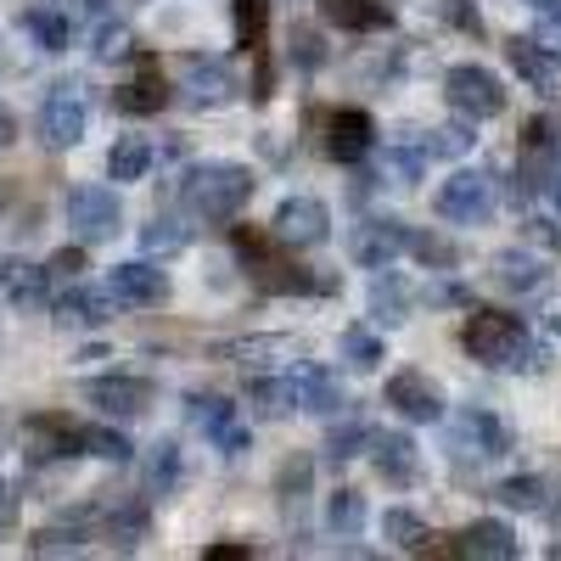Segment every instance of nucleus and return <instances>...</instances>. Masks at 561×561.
I'll use <instances>...</instances> for the list:
<instances>
[{
    "instance_id": "obj_1",
    "label": "nucleus",
    "mask_w": 561,
    "mask_h": 561,
    "mask_svg": "<svg viewBox=\"0 0 561 561\" xmlns=\"http://www.w3.org/2000/svg\"><path fill=\"white\" fill-rule=\"evenodd\" d=\"M253 169L242 163H192L180 174V208L203 225H230L253 203Z\"/></svg>"
},
{
    "instance_id": "obj_2",
    "label": "nucleus",
    "mask_w": 561,
    "mask_h": 561,
    "mask_svg": "<svg viewBox=\"0 0 561 561\" xmlns=\"http://www.w3.org/2000/svg\"><path fill=\"white\" fill-rule=\"evenodd\" d=\"M460 343L472 359L483 365H500V370H523V348H528V332L517 325V314L505 309H478L472 320L460 325Z\"/></svg>"
},
{
    "instance_id": "obj_3",
    "label": "nucleus",
    "mask_w": 561,
    "mask_h": 561,
    "mask_svg": "<svg viewBox=\"0 0 561 561\" xmlns=\"http://www.w3.org/2000/svg\"><path fill=\"white\" fill-rule=\"evenodd\" d=\"M62 219L73 230V242L102 248V242H113L118 230H124V197L113 192V185H73Z\"/></svg>"
},
{
    "instance_id": "obj_4",
    "label": "nucleus",
    "mask_w": 561,
    "mask_h": 561,
    "mask_svg": "<svg viewBox=\"0 0 561 561\" xmlns=\"http://www.w3.org/2000/svg\"><path fill=\"white\" fill-rule=\"evenodd\" d=\"M494 203H500V185L483 169H455L438 185V197H433V208H438L444 225H483L494 214Z\"/></svg>"
},
{
    "instance_id": "obj_5",
    "label": "nucleus",
    "mask_w": 561,
    "mask_h": 561,
    "mask_svg": "<svg viewBox=\"0 0 561 561\" xmlns=\"http://www.w3.org/2000/svg\"><path fill=\"white\" fill-rule=\"evenodd\" d=\"M185 421L225 455V460H242L253 449V433H248V421L237 415V404L219 399V393H192L185 399Z\"/></svg>"
},
{
    "instance_id": "obj_6",
    "label": "nucleus",
    "mask_w": 561,
    "mask_h": 561,
    "mask_svg": "<svg viewBox=\"0 0 561 561\" xmlns=\"http://www.w3.org/2000/svg\"><path fill=\"white\" fill-rule=\"evenodd\" d=\"M39 140L51 152H68V147H79L84 140V124H90V107H84V90L73 84V79H62V84H51L45 90V102H39Z\"/></svg>"
},
{
    "instance_id": "obj_7",
    "label": "nucleus",
    "mask_w": 561,
    "mask_h": 561,
    "mask_svg": "<svg viewBox=\"0 0 561 561\" xmlns=\"http://www.w3.org/2000/svg\"><path fill=\"white\" fill-rule=\"evenodd\" d=\"M444 449L455 460H494V455H505L500 415H489L478 404H460V415H444Z\"/></svg>"
},
{
    "instance_id": "obj_8",
    "label": "nucleus",
    "mask_w": 561,
    "mask_h": 561,
    "mask_svg": "<svg viewBox=\"0 0 561 561\" xmlns=\"http://www.w3.org/2000/svg\"><path fill=\"white\" fill-rule=\"evenodd\" d=\"M444 96H449V107L466 113V118H500V113H505V84H500L489 68H478V62L449 68V73H444Z\"/></svg>"
},
{
    "instance_id": "obj_9",
    "label": "nucleus",
    "mask_w": 561,
    "mask_h": 561,
    "mask_svg": "<svg viewBox=\"0 0 561 561\" xmlns=\"http://www.w3.org/2000/svg\"><path fill=\"white\" fill-rule=\"evenodd\" d=\"M325 230H332V214L320 197H280V208L270 214V242L280 248H320Z\"/></svg>"
},
{
    "instance_id": "obj_10",
    "label": "nucleus",
    "mask_w": 561,
    "mask_h": 561,
    "mask_svg": "<svg viewBox=\"0 0 561 561\" xmlns=\"http://www.w3.org/2000/svg\"><path fill=\"white\" fill-rule=\"evenodd\" d=\"M388 404H393V415H404V421H415V427H438V421L449 415L444 404V388L427 377V370H399V377H388V393H382Z\"/></svg>"
},
{
    "instance_id": "obj_11",
    "label": "nucleus",
    "mask_w": 561,
    "mask_h": 561,
    "mask_svg": "<svg viewBox=\"0 0 561 561\" xmlns=\"http://www.w3.org/2000/svg\"><path fill=\"white\" fill-rule=\"evenodd\" d=\"M107 293L118 298V309H158L169 304V275L152 259H124L107 270Z\"/></svg>"
},
{
    "instance_id": "obj_12",
    "label": "nucleus",
    "mask_w": 561,
    "mask_h": 561,
    "mask_svg": "<svg viewBox=\"0 0 561 561\" xmlns=\"http://www.w3.org/2000/svg\"><path fill=\"white\" fill-rule=\"evenodd\" d=\"M118 309V298L107 287H90V280H68V287L51 298V320L68 325V332H96V325H107Z\"/></svg>"
},
{
    "instance_id": "obj_13",
    "label": "nucleus",
    "mask_w": 561,
    "mask_h": 561,
    "mask_svg": "<svg viewBox=\"0 0 561 561\" xmlns=\"http://www.w3.org/2000/svg\"><path fill=\"white\" fill-rule=\"evenodd\" d=\"M180 90H185L192 107H230L237 90H242V79H237V68H230L225 57H192L185 73H180Z\"/></svg>"
},
{
    "instance_id": "obj_14",
    "label": "nucleus",
    "mask_w": 561,
    "mask_h": 561,
    "mask_svg": "<svg viewBox=\"0 0 561 561\" xmlns=\"http://www.w3.org/2000/svg\"><path fill=\"white\" fill-rule=\"evenodd\" d=\"M84 404L96 415H107V421H135V415L152 410V382H140V377H90Z\"/></svg>"
},
{
    "instance_id": "obj_15",
    "label": "nucleus",
    "mask_w": 561,
    "mask_h": 561,
    "mask_svg": "<svg viewBox=\"0 0 561 561\" xmlns=\"http://www.w3.org/2000/svg\"><path fill=\"white\" fill-rule=\"evenodd\" d=\"M57 280L45 264H28V259H0V298H7L18 314H39V309H51V293Z\"/></svg>"
},
{
    "instance_id": "obj_16",
    "label": "nucleus",
    "mask_w": 561,
    "mask_h": 561,
    "mask_svg": "<svg viewBox=\"0 0 561 561\" xmlns=\"http://www.w3.org/2000/svg\"><path fill=\"white\" fill-rule=\"evenodd\" d=\"M370 147H377V124H370V113L337 107L332 118H325V158L332 163H359V158H370Z\"/></svg>"
},
{
    "instance_id": "obj_17",
    "label": "nucleus",
    "mask_w": 561,
    "mask_h": 561,
    "mask_svg": "<svg viewBox=\"0 0 561 561\" xmlns=\"http://www.w3.org/2000/svg\"><path fill=\"white\" fill-rule=\"evenodd\" d=\"M365 309L377 325H404L415 314V287H410V275L382 264L377 275H370V287H365Z\"/></svg>"
},
{
    "instance_id": "obj_18",
    "label": "nucleus",
    "mask_w": 561,
    "mask_h": 561,
    "mask_svg": "<svg viewBox=\"0 0 561 561\" xmlns=\"http://www.w3.org/2000/svg\"><path fill=\"white\" fill-rule=\"evenodd\" d=\"M287 377H293V388H298V410H309V415H337L348 399H343V382L332 377L325 365H309V359H298V365H287Z\"/></svg>"
},
{
    "instance_id": "obj_19",
    "label": "nucleus",
    "mask_w": 561,
    "mask_h": 561,
    "mask_svg": "<svg viewBox=\"0 0 561 561\" xmlns=\"http://www.w3.org/2000/svg\"><path fill=\"white\" fill-rule=\"evenodd\" d=\"M68 455H84V427L62 415H34L28 421V460H68Z\"/></svg>"
},
{
    "instance_id": "obj_20",
    "label": "nucleus",
    "mask_w": 561,
    "mask_h": 561,
    "mask_svg": "<svg viewBox=\"0 0 561 561\" xmlns=\"http://www.w3.org/2000/svg\"><path fill=\"white\" fill-rule=\"evenodd\" d=\"M399 253H404V225H399V219H365V225L354 230V264L382 270V264H393Z\"/></svg>"
},
{
    "instance_id": "obj_21",
    "label": "nucleus",
    "mask_w": 561,
    "mask_h": 561,
    "mask_svg": "<svg viewBox=\"0 0 561 561\" xmlns=\"http://www.w3.org/2000/svg\"><path fill=\"white\" fill-rule=\"evenodd\" d=\"M180 478H185V455H180V444H174V438L147 444V460H140V483H147V500L174 494Z\"/></svg>"
},
{
    "instance_id": "obj_22",
    "label": "nucleus",
    "mask_w": 561,
    "mask_h": 561,
    "mask_svg": "<svg viewBox=\"0 0 561 561\" xmlns=\"http://www.w3.org/2000/svg\"><path fill=\"white\" fill-rule=\"evenodd\" d=\"M370 466L388 478V483H415L421 478V466H415V444L404 433H370Z\"/></svg>"
},
{
    "instance_id": "obj_23",
    "label": "nucleus",
    "mask_w": 561,
    "mask_h": 561,
    "mask_svg": "<svg viewBox=\"0 0 561 561\" xmlns=\"http://www.w3.org/2000/svg\"><path fill=\"white\" fill-rule=\"evenodd\" d=\"M460 556H478V561H511L517 556V534H511L505 517H483L460 534Z\"/></svg>"
},
{
    "instance_id": "obj_24",
    "label": "nucleus",
    "mask_w": 561,
    "mask_h": 561,
    "mask_svg": "<svg viewBox=\"0 0 561 561\" xmlns=\"http://www.w3.org/2000/svg\"><path fill=\"white\" fill-rule=\"evenodd\" d=\"M494 280H500V287L505 293H539L545 287V259L539 253H528V248H505L500 259H494V270H489Z\"/></svg>"
},
{
    "instance_id": "obj_25",
    "label": "nucleus",
    "mask_w": 561,
    "mask_h": 561,
    "mask_svg": "<svg viewBox=\"0 0 561 561\" xmlns=\"http://www.w3.org/2000/svg\"><path fill=\"white\" fill-rule=\"evenodd\" d=\"M505 62L517 68L534 90H550V84H556V57L545 51L534 34H511V39H505Z\"/></svg>"
},
{
    "instance_id": "obj_26",
    "label": "nucleus",
    "mask_w": 561,
    "mask_h": 561,
    "mask_svg": "<svg viewBox=\"0 0 561 561\" xmlns=\"http://www.w3.org/2000/svg\"><path fill=\"white\" fill-rule=\"evenodd\" d=\"M320 18L332 28H348V34H370V28L393 23V12L377 7V0H320Z\"/></svg>"
},
{
    "instance_id": "obj_27",
    "label": "nucleus",
    "mask_w": 561,
    "mask_h": 561,
    "mask_svg": "<svg viewBox=\"0 0 561 561\" xmlns=\"http://www.w3.org/2000/svg\"><path fill=\"white\" fill-rule=\"evenodd\" d=\"M23 34L34 39V51H51V57L73 45V23H68L62 7H28L23 12Z\"/></svg>"
},
{
    "instance_id": "obj_28",
    "label": "nucleus",
    "mask_w": 561,
    "mask_h": 561,
    "mask_svg": "<svg viewBox=\"0 0 561 561\" xmlns=\"http://www.w3.org/2000/svg\"><path fill=\"white\" fill-rule=\"evenodd\" d=\"M147 528H152L147 500H118L107 517H102V534L113 539V550H135L140 539H147Z\"/></svg>"
},
{
    "instance_id": "obj_29",
    "label": "nucleus",
    "mask_w": 561,
    "mask_h": 561,
    "mask_svg": "<svg viewBox=\"0 0 561 561\" xmlns=\"http://www.w3.org/2000/svg\"><path fill=\"white\" fill-rule=\"evenodd\" d=\"M152 135H118L113 140V152H107V180H147V169H152Z\"/></svg>"
},
{
    "instance_id": "obj_30",
    "label": "nucleus",
    "mask_w": 561,
    "mask_h": 561,
    "mask_svg": "<svg viewBox=\"0 0 561 561\" xmlns=\"http://www.w3.org/2000/svg\"><path fill=\"white\" fill-rule=\"evenodd\" d=\"M185 242H192V214L174 219V214H158L140 225V253L147 259H163V253H180Z\"/></svg>"
},
{
    "instance_id": "obj_31",
    "label": "nucleus",
    "mask_w": 561,
    "mask_h": 561,
    "mask_svg": "<svg viewBox=\"0 0 561 561\" xmlns=\"http://www.w3.org/2000/svg\"><path fill=\"white\" fill-rule=\"evenodd\" d=\"M248 404H253L264 421H280V415L298 410V388H293V377H253V382H248Z\"/></svg>"
},
{
    "instance_id": "obj_32",
    "label": "nucleus",
    "mask_w": 561,
    "mask_h": 561,
    "mask_svg": "<svg viewBox=\"0 0 561 561\" xmlns=\"http://www.w3.org/2000/svg\"><path fill=\"white\" fill-rule=\"evenodd\" d=\"M404 253L421 264V270H455L460 264V248L438 230H404Z\"/></svg>"
},
{
    "instance_id": "obj_33",
    "label": "nucleus",
    "mask_w": 561,
    "mask_h": 561,
    "mask_svg": "<svg viewBox=\"0 0 561 561\" xmlns=\"http://www.w3.org/2000/svg\"><path fill=\"white\" fill-rule=\"evenodd\" d=\"M325 528H332L337 539H354L365 528V494H354V489L325 494Z\"/></svg>"
},
{
    "instance_id": "obj_34",
    "label": "nucleus",
    "mask_w": 561,
    "mask_h": 561,
    "mask_svg": "<svg viewBox=\"0 0 561 561\" xmlns=\"http://www.w3.org/2000/svg\"><path fill=\"white\" fill-rule=\"evenodd\" d=\"M343 359H348V370H377L388 359L382 332H370V325H348V332H343Z\"/></svg>"
},
{
    "instance_id": "obj_35",
    "label": "nucleus",
    "mask_w": 561,
    "mask_h": 561,
    "mask_svg": "<svg viewBox=\"0 0 561 561\" xmlns=\"http://www.w3.org/2000/svg\"><path fill=\"white\" fill-rule=\"evenodd\" d=\"M427 147H433V158H466V152L478 147V129H472V118H466V113H455L449 124H438L427 135Z\"/></svg>"
},
{
    "instance_id": "obj_36",
    "label": "nucleus",
    "mask_w": 561,
    "mask_h": 561,
    "mask_svg": "<svg viewBox=\"0 0 561 561\" xmlns=\"http://www.w3.org/2000/svg\"><path fill=\"white\" fill-rule=\"evenodd\" d=\"M118 113H158L163 102H169V90H163V79H129V84H118Z\"/></svg>"
},
{
    "instance_id": "obj_37",
    "label": "nucleus",
    "mask_w": 561,
    "mask_h": 561,
    "mask_svg": "<svg viewBox=\"0 0 561 561\" xmlns=\"http://www.w3.org/2000/svg\"><path fill=\"white\" fill-rule=\"evenodd\" d=\"M359 449H370V427H365V421H343V427L325 433V460H332V466H348Z\"/></svg>"
},
{
    "instance_id": "obj_38",
    "label": "nucleus",
    "mask_w": 561,
    "mask_h": 561,
    "mask_svg": "<svg viewBox=\"0 0 561 561\" xmlns=\"http://www.w3.org/2000/svg\"><path fill=\"white\" fill-rule=\"evenodd\" d=\"M550 489L539 483V478H505L500 489H494V500L505 505V511H545L550 500H545Z\"/></svg>"
},
{
    "instance_id": "obj_39",
    "label": "nucleus",
    "mask_w": 561,
    "mask_h": 561,
    "mask_svg": "<svg viewBox=\"0 0 561 561\" xmlns=\"http://www.w3.org/2000/svg\"><path fill=\"white\" fill-rule=\"evenodd\" d=\"M382 534L393 539V550H421V539H427V523L415 517V511H404V505H393L388 517H382Z\"/></svg>"
},
{
    "instance_id": "obj_40",
    "label": "nucleus",
    "mask_w": 561,
    "mask_h": 561,
    "mask_svg": "<svg viewBox=\"0 0 561 561\" xmlns=\"http://www.w3.org/2000/svg\"><path fill=\"white\" fill-rule=\"evenodd\" d=\"M280 348H287V337L264 332V337H230V343H214L208 354H214V359H230V365H242V359H253V354H280Z\"/></svg>"
},
{
    "instance_id": "obj_41",
    "label": "nucleus",
    "mask_w": 561,
    "mask_h": 561,
    "mask_svg": "<svg viewBox=\"0 0 561 561\" xmlns=\"http://www.w3.org/2000/svg\"><path fill=\"white\" fill-rule=\"evenodd\" d=\"M84 455H96V460H107V466H124V460L135 455V444H129L124 433H113V427H84Z\"/></svg>"
},
{
    "instance_id": "obj_42",
    "label": "nucleus",
    "mask_w": 561,
    "mask_h": 561,
    "mask_svg": "<svg viewBox=\"0 0 561 561\" xmlns=\"http://www.w3.org/2000/svg\"><path fill=\"white\" fill-rule=\"evenodd\" d=\"M427 158H433V147L427 140H399V147H388V174L393 180H421V169H427Z\"/></svg>"
},
{
    "instance_id": "obj_43",
    "label": "nucleus",
    "mask_w": 561,
    "mask_h": 561,
    "mask_svg": "<svg viewBox=\"0 0 561 561\" xmlns=\"http://www.w3.org/2000/svg\"><path fill=\"white\" fill-rule=\"evenodd\" d=\"M90 51H96V62H118V57H129V28L113 23V18H102L96 34H90Z\"/></svg>"
},
{
    "instance_id": "obj_44",
    "label": "nucleus",
    "mask_w": 561,
    "mask_h": 561,
    "mask_svg": "<svg viewBox=\"0 0 561 561\" xmlns=\"http://www.w3.org/2000/svg\"><path fill=\"white\" fill-rule=\"evenodd\" d=\"M230 18H237V39L259 45L264 39V18H270V0H230Z\"/></svg>"
},
{
    "instance_id": "obj_45",
    "label": "nucleus",
    "mask_w": 561,
    "mask_h": 561,
    "mask_svg": "<svg viewBox=\"0 0 561 561\" xmlns=\"http://www.w3.org/2000/svg\"><path fill=\"white\" fill-rule=\"evenodd\" d=\"M84 539H90L84 528H68V523H62V528H39L28 550H34V556H73V550H84Z\"/></svg>"
},
{
    "instance_id": "obj_46",
    "label": "nucleus",
    "mask_w": 561,
    "mask_h": 561,
    "mask_svg": "<svg viewBox=\"0 0 561 561\" xmlns=\"http://www.w3.org/2000/svg\"><path fill=\"white\" fill-rule=\"evenodd\" d=\"M433 12H438L449 28H460V34H483V12L472 7V0H433Z\"/></svg>"
},
{
    "instance_id": "obj_47",
    "label": "nucleus",
    "mask_w": 561,
    "mask_h": 561,
    "mask_svg": "<svg viewBox=\"0 0 561 561\" xmlns=\"http://www.w3.org/2000/svg\"><path fill=\"white\" fill-rule=\"evenodd\" d=\"M309 472L314 466L298 455V460H287V472H275V494H287V500H304L309 494Z\"/></svg>"
},
{
    "instance_id": "obj_48",
    "label": "nucleus",
    "mask_w": 561,
    "mask_h": 561,
    "mask_svg": "<svg viewBox=\"0 0 561 561\" xmlns=\"http://www.w3.org/2000/svg\"><path fill=\"white\" fill-rule=\"evenodd\" d=\"M45 270H51V280H79V270H84V242H73V248H62V253H51L45 259Z\"/></svg>"
},
{
    "instance_id": "obj_49",
    "label": "nucleus",
    "mask_w": 561,
    "mask_h": 561,
    "mask_svg": "<svg viewBox=\"0 0 561 561\" xmlns=\"http://www.w3.org/2000/svg\"><path fill=\"white\" fill-rule=\"evenodd\" d=\"M534 39L545 45V51L556 57V68H561V12H539V23H534Z\"/></svg>"
},
{
    "instance_id": "obj_50",
    "label": "nucleus",
    "mask_w": 561,
    "mask_h": 561,
    "mask_svg": "<svg viewBox=\"0 0 561 561\" xmlns=\"http://www.w3.org/2000/svg\"><path fill=\"white\" fill-rule=\"evenodd\" d=\"M12 523H18V489L0 478V534H12Z\"/></svg>"
},
{
    "instance_id": "obj_51",
    "label": "nucleus",
    "mask_w": 561,
    "mask_h": 561,
    "mask_svg": "<svg viewBox=\"0 0 561 561\" xmlns=\"http://www.w3.org/2000/svg\"><path fill=\"white\" fill-rule=\"evenodd\" d=\"M528 237H534L539 248H550V253H561V225H545V219H534V225H528Z\"/></svg>"
},
{
    "instance_id": "obj_52",
    "label": "nucleus",
    "mask_w": 561,
    "mask_h": 561,
    "mask_svg": "<svg viewBox=\"0 0 561 561\" xmlns=\"http://www.w3.org/2000/svg\"><path fill=\"white\" fill-rule=\"evenodd\" d=\"M12 140H18V113L0 102V147H12Z\"/></svg>"
},
{
    "instance_id": "obj_53",
    "label": "nucleus",
    "mask_w": 561,
    "mask_h": 561,
    "mask_svg": "<svg viewBox=\"0 0 561 561\" xmlns=\"http://www.w3.org/2000/svg\"><path fill=\"white\" fill-rule=\"evenodd\" d=\"M208 561H230V556H253V545H208Z\"/></svg>"
},
{
    "instance_id": "obj_54",
    "label": "nucleus",
    "mask_w": 561,
    "mask_h": 561,
    "mask_svg": "<svg viewBox=\"0 0 561 561\" xmlns=\"http://www.w3.org/2000/svg\"><path fill=\"white\" fill-rule=\"evenodd\" d=\"M438 304H466V287H438Z\"/></svg>"
},
{
    "instance_id": "obj_55",
    "label": "nucleus",
    "mask_w": 561,
    "mask_h": 561,
    "mask_svg": "<svg viewBox=\"0 0 561 561\" xmlns=\"http://www.w3.org/2000/svg\"><path fill=\"white\" fill-rule=\"evenodd\" d=\"M545 332H550V337H561V304H556V309L545 314Z\"/></svg>"
},
{
    "instance_id": "obj_56",
    "label": "nucleus",
    "mask_w": 561,
    "mask_h": 561,
    "mask_svg": "<svg viewBox=\"0 0 561 561\" xmlns=\"http://www.w3.org/2000/svg\"><path fill=\"white\" fill-rule=\"evenodd\" d=\"M523 7H534V12H561V0H523Z\"/></svg>"
},
{
    "instance_id": "obj_57",
    "label": "nucleus",
    "mask_w": 561,
    "mask_h": 561,
    "mask_svg": "<svg viewBox=\"0 0 561 561\" xmlns=\"http://www.w3.org/2000/svg\"><path fill=\"white\" fill-rule=\"evenodd\" d=\"M550 517H556V523H561V483H556V489H550Z\"/></svg>"
},
{
    "instance_id": "obj_58",
    "label": "nucleus",
    "mask_w": 561,
    "mask_h": 561,
    "mask_svg": "<svg viewBox=\"0 0 561 561\" xmlns=\"http://www.w3.org/2000/svg\"><path fill=\"white\" fill-rule=\"evenodd\" d=\"M550 203H556V208H561V169H556V174H550Z\"/></svg>"
},
{
    "instance_id": "obj_59",
    "label": "nucleus",
    "mask_w": 561,
    "mask_h": 561,
    "mask_svg": "<svg viewBox=\"0 0 561 561\" xmlns=\"http://www.w3.org/2000/svg\"><path fill=\"white\" fill-rule=\"evenodd\" d=\"M550 556H556V561H561V539H556V545H550Z\"/></svg>"
},
{
    "instance_id": "obj_60",
    "label": "nucleus",
    "mask_w": 561,
    "mask_h": 561,
    "mask_svg": "<svg viewBox=\"0 0 561 561\" xmlns=\"http://www.w3.org/2000/svg\"><path fill=\"white\" fill-rule=\"evenodd\" d=\"M0 444H7V427H0Z\"/></svg>"
}]
</instances>
